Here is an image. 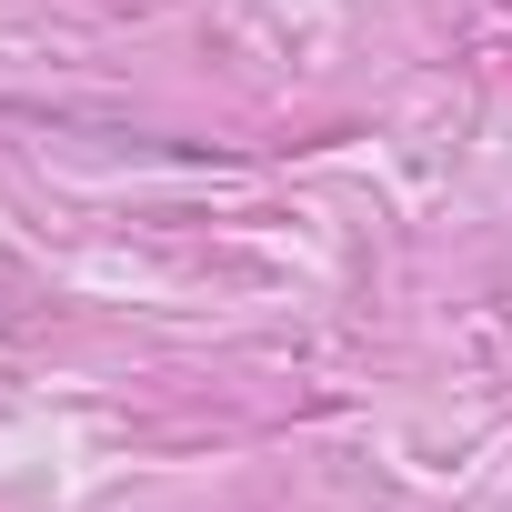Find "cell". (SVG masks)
Returning a JSON list of instances; mask_svg holds the SVG:
<instances>
[]
</instances>
